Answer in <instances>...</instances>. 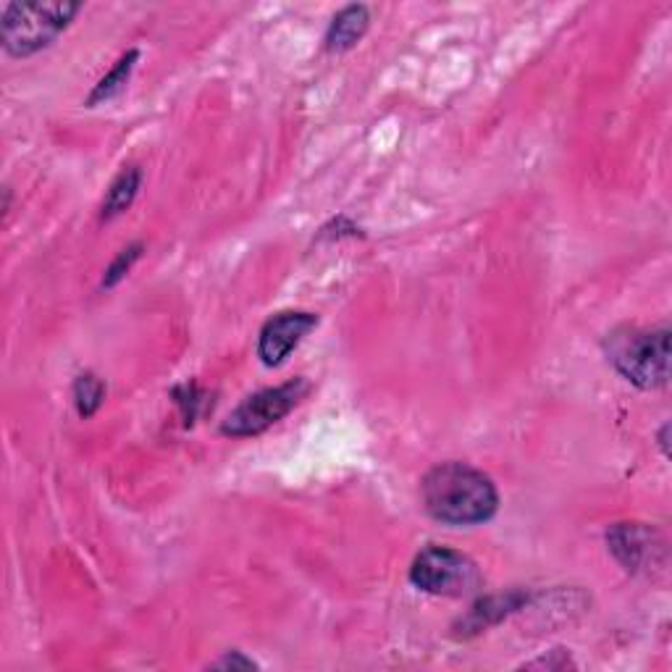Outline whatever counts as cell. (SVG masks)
I'll list each match as a JSON object with an SVG mask.
<instances>
[{
  "label": "cell",
  "instance_id": "10",
  "mask_svg": "<svg viewBox=\"0 0 672 672\" xmlns=\"http://www.w3.org/2000/svg\"><path fill=\"white\" fill-rule=\"evenodd\" d=\"M137 58H140L137 50H129L124 58H119V63H116V67L98 82V87L93 89V95L87 98V106H95V103L108 100V98H113L116 93H121L124 84L129 82V74H132L134 61H137Z\"/></svg>",
  "mask_w": 672,
  "mask_h": 672
},
{
  "label": "cell",
  "instance_id": "11",
  "mask_svg": "<svg viewBox=\"0 0 672 672\" xmlns=\"http://www.w3.org/2000/svg\"><path fill=\"white\" fill-rule=\"evenodd\" d=\"M106 399V384L95 373H82L74 381V405L82 418H93Z\"/></svg>",
  "mask_w": 672,
  "mask_h": 672
},
{
  "label": "cell",
  "instance_id": "1",
  "mask_svg": "<svg viewBox=\"0 0 672 672\" xmlns=\"http://www.w3.org/2000/svg\"><path fill=\"white\" fill-rule=\"evenodd\" d=\"M423 507L444 526H478L496 515L500 494L487 473L465 463H442L420 483Z\"/></svg>",
  "mask_w": 672,
  "mask_h": 672
},
{
  "label": "cell",
  "instance_id": "4",
  "mask_svg": "<svg viewBox=\"0 0 672 672\" xmlns=\"http://www.w3.org/2000/svg\"><path fill=\"white\" fill-rule=\"evenodd\" d=\"M412 586L436 597H468L481 586V573L468 554L447 547H429L410 567Z\"/></svg>",
  "mask_w": 672,
  "mask_h": 672
},
{
  "label": "cell",
  "instance_id": "9",
  "mask_svg": "<svg viewBox=\"0 0 672 672\" xmlns=\"http://www.w3.org/2000/svg\"><path fill=\"white\" fill-rule=\"evenodd\" d=\"M142 184V171L137 166H129L124 171L119 173V177L113 179L111 187H108L106 200H103V208H100V218L103 221H108V218L121 216L129 205L134 203V197H137Z\"/></svg>",
  "mask_w": 672,
  "mask_h": 672
},
{
  "label": "cell",
  "instance_id": "2",
  "mask_svg": "<svg viewBox=\"0 0 672 672\" xmlns=\"http://www.w3.org/2000/svg\"><path fill=\"white\" fill-rule=\"evenodd\" d=\"M604 350L623 379L638 389H659L670 379V328H617L607 336Z\"/></svg>",
  "mask_w": 672,
  "mask_h": 672
},
{
  "label": "cell",
  "instance_id": "6",
  "mask_svg": "<svg viewBox=\"0 0 672 672\" xmlns=\"http://www.w3.org/2000/svg\"><path fill=\"white\" fill-rule=\"evenodd\" d=\"M319 326V315L302 313V310H287V313L274 315L266 321L257 336V358L263 365L276 368L289 358V352L300 345L305 336Z\"/></svg>",
  "mask_w": 672,
  "mask_h": 672
},
{
  "label": "cell",
  "instance_id": "5",
  "mask_svg": "<svg viewBox=\"0 0 672 672\" xmlns=\"http://www.w3.org/2000/svg\"><path fill=\"white\" fill-rule=\"evenodd\" d=\"M308 394V381L297 379L289 384L276 386V389H263L250 394L237 410L229 412V418L221 423V434L226 436H255L271 429L274 423H279L284 416L295 410V405L300 403Z\"/></svg>",
  "mask_w": 672,
  "mask_h": 672
},
{
  "label": "cell",
  "instance_id": "7",
  "mask_svg": "<svg viewBox=\"0 0 672 672\" xmlns=\"http://www.w3.org/2000/svg\"><path fill=\"white\" fill-rule=\"evenodd\" d=\"M649 539L651 533L646 528L636 526V523H623L607 533V544H610L612 554L623 562L628 571H638L644 565L646 554H649Z\"/></svg>",
  "mask_w": 672,
  "mask_h": 672
},
{
  "label": "cell",
  "instance_id": "12",
  "mask_svg": "<svg viewBox=\"0 0 672 672\" xmlns=\"http://www.w3.org/2000/svg\"><path fill=\"white\" fill-rule=\"evenodd\" d=\"M140 255H142V244L140 242L137 244H129L127 250H121L119 257H116L111 266H108L106 276H103V287H106V289L116 287V284H119L129 274V268H132L134 263H137Z\"/></svg>",
  "mask_w": 672,
  "mask_h": 672
},
{
  "label": "cell",
  "instance_id": "3",
  "mask_svg": "<svg viewBox=\"0 0 672 672\" xmlns=\"http://www.w3.org/2000/svg\"><path fill=\"white\" fill-rule=\"evenodd\" d=\"M82 11V3H9L3 11V48L24 58L48 48Z\"/></svg>",
  "mask_w": 672,
  "mask_h": 672
},
{
  "label": "cell",
  "instance_id": "8",
  "mask_svg": "<svg viewBox=\"0 0 672 672\" xmlns=\"http://www.w3.org/2000/svg\"><path fill=\"white\" fill-rule=\"evenodd\" d=\"M368 24H371V16L365 5H347L332 19V27L326 32V48L350 50L365 35Z\"/></svg>",
  "mask_w": 672,
  "mask_h": 672
},
{
  "label": "cell",
  "instance_id": "13",
  "mask_svg": "<svg viewBox=\"0 0 672 672\" xmlns=\"http://www.w3.org/2000/svg\"><path fill=\"white\" fill-rule=\"evenodd\" d=\"M211 668H221V670H252V668H257V664L252 662L250 657H242V651H229V655L218 659V662H213Z\"/></svg>",
  "mask_w": 672,
  "mask_h": 672
}]
</instances>
